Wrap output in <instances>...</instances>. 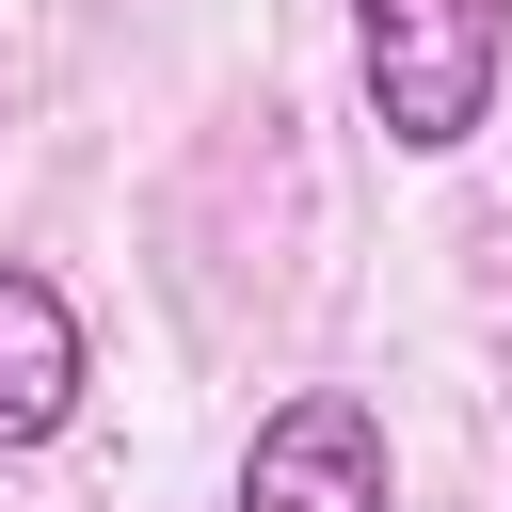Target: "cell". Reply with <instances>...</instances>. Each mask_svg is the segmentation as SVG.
Returning <instances> with one entry per match:
<instances>
[{
    "instance_id": "3957f363",
    "label": "cell",
    "mask_w": 512,
    "mask_h": 512,
    "mask_svg": "<svg viewBox=\"0 0 512 512\" xmlns=\"http://www.w3.org/2000/svg\"><path fill=\"white\" fill-rule=\"evenodd\" d=\"M80 384H96V336H80L64 272L0 256V464H32V448L80 416Z\"/></svg>"
},
{
    "instance_id": "6da1fadb",
    "label": "cell",
    "mask_w": 512,
    "mask_h": 512,
    "mask_svg": "<svg viewBox=\"0 0 512 512\" xmlns=\"http://www.w3.org/2000/svg\"><path fill=\"white\" fill-rule=\"evenodd\" d=\"M352 80L400 160H464L512 96V0H352Z\"/></svg>"
},
{
    "instance_id": "7a4b0ae2",
    "label": "cell",
    "mask_w": 512,
    "mask_h": 512,
    "mask_svg": "<svg viewBox=\"0 0 512 512\" xmlns=\"http://www.w3.org/2000/svg\"><path fill=\"white\" fill-rule=\"evenodd\" d=\"M224 512H400L384 400H368V384H288V400L240 432V480H224Z\"/></svg>"
}]
</instances>
